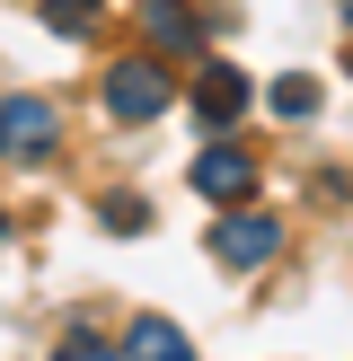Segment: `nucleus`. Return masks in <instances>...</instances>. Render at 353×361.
Listing matches in <instances>:
<instances>
[{"label": "nucleus", "instance_id": "f03ea898", "mask_svg": "<svg viewBox=\"0 0 353 361\" xmlns=\"http://www.w3.org/2000/svg\"><path fill=\"white\" fill-rule=\"evenodd\" d=\"M159 106H168V71H159V62H115V71H106V115L150 123Z\"/></svg>", "mask_w": 353, "mask_h": 361}, {"label": "nucleus", "instance_id": "423d86ee", "mask_svg": "<svg viewBox=\"0 0 353 361\" xmlns=\"http://www.w3.org/2000/svg\"><path fill=\"white\" fill-rule=\"evenodd\" d=\"M194 115H203L212 133H221V123H239V115H247V80H239L229 62H212L203 80H194Z\"/></svg>", "mask_w": 353, "mask_h": 361}, {"label": "nucleus", "instance_id": "f257e3e1", "mask_svg": "<svg viewBox=\"0 0 353 361\" xmlns=\"http://www.w3.org/2000/svg\"><path fill=\"white\" fill-rule=\"evenodd\" d=\"M186 176H194V194H203V203H247V194H256V159H247L239 141H212Z\"/></svg>", "mask_w": 353, "mask_h": 361}, {"label": "nucleus", "instance_id": "39448f33", "mask_svg": "<svg viewBox=\"0 0 353 361\" xmlns=\"http://www.w3.org/2000/svg\"><path fill=\"white\" fill-rule=\"evenodd\" d=\"M150 44H168V53H203V35L221 27V18H203V9H186V0H150Z\"/></svg>", "mask_w": 353, "mask_h": 361}, {"label": "nucleus", "instance_id": "9b49d317", "mask_svg": "<svg viewBox=\"0 0 353 361\" xmlns=\"http://www.w3.org/2000/svg\"><path fill=\"white\" fill-rule=\"evenodd\" d=\"M53 361H124V353L106 344V335H62V353H53Z\"/></svg>", "mask_w": 353, "mask_h": 361}, {"label": "nucleus", "instance_id": "20e7f679", "mask_svg": "<svg viewBox=\"0 0 353 361\" xmlns=\"http://www.w3.org/2000/svg\"><path fill=\"white\" fill-rule=\"evenodd\" d=\"M53 150V106L44 97H0V159H35Z\"/></svg>", "mask_w": 353, "mask_h": 361}, {"label": "nucleus", "instance_id": "f8f14e48", "mask_svg": "<svg viewBox=\"0 0 353 361\" xmlns=\"http://www.w3.org/2000/svg\"><path fill=\"white\" fill-rule=\"evenodd\" d=\"M0 229H9V221H0Z\"/></svg>", "mask_w": 353, "mask_h": 361}, {"label": "nucleus", "instance_id": "1a4fd4ad", "mask_svg": "<svg viewBox=\"0 0 353 361\" xmlns=\"http://www.w3.org/2000/svg\"><path fill=\"white\" fill-rule=\"evenodd\" d=\"M97 221H106V229H124V238H133V229L150 221V203H141V194H106V203H97Z\"/></svg>", "mask_w": 353, "mask_h": 361}, {"label": "nucleus", "instance_id": "9d476101", "mask_svg": "<svg viewBox=\"0 0 353 361\" xmlns=\"http://www.w3.org/2000/svg\"><path fill=\"white\" fill-rule=\"evenodd\" d=\"M44 18L62 35H88V18H97V0H44Z\"/></svg>", "mask_w": 353, "mask_h": 361}, {"label": "nucleus", "instance_id": "7ed1b4c3", "mask_svg": "<svg viewBox=\"0 0 353 361\" xmlns=\"http://www.w3.org/2000/svg\"><path fill=\"white\" fill-rule=\"evenodd\" d=\"M274 247H282V221H265V212H229V221L212 229V256H221V264H239V274L274 264Z\"/></svg>", "mask_w": 353, "mask_h": 361}, {"label": "nucleus", "instance_id": "0eeeda50", "mask_svg": "<svg viewBox=\"0 0 353 361\" xmlns=\"http://www.w3.org/2000/svg\"><path fill=\"white\" fill-rule=\"evenodd\" d=\"M124 361H194V344L168 326V317H141V326L124 335Z\"/></svg>", "mask_w": 353, "mask_h": 361}, {"label": "nucleus", "instance_id": "6e6552de", "mask_svg": "<svg viewBox=\"0 0 353 361\" xmlns=\"http://www.w3.org/2000/svg\"><path fill=\"white\" fill-rule=\"evenodd\" d=\"M274 115H282V123L318 115V80H309V71H282V80H274Z\"/></svg>", "mask_w": 353, "mask_h": 361}]
</instances>
